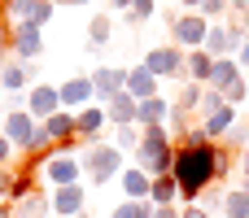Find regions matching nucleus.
Listing matches in <instances>:
<instances>
[{
	"label": "nucleus",
	"mask_w": 249,
	"mask_h": 218,
	"mask_svg": "<svg viewBox=\"0 0 249 218\" xmlns=\"http://www.w3.org/2000/svg\"><path fill=\"white\" fill-rule=\"evenodd\" d=\"M219 157H223V144H206V149H184L175 144V179H179V192H184V205H197L201 192L210 184H219Z\"/></svg>",
	"instance_id": "f257e3e1"
},
{
	"label": "nucleus",
	"mask_w": 249,
	"mask_h": 218,
	"mask_svg": "<svg viewBox=\"0 0 249 218\" xmlns=\"http://www.w3.org/2000/svg\"><path fill=\"white\" fill-rule=\"evenodd\" d=\"M131 166H140L149 179L171 175V170H175V140H171V131H166V127H144V135H140V149H136Z\"/></svg>",
	"instance_id": "f03ea898"
},
{
	"label": "nucleus",
	"mask_w": 249,
	"mask_h": 218,
	"mask_svg": "<svg viewBox=\"0 0 249 218\" xmlns=\"http://www.w3.org/2000/svg\"><path fill=\"white\" fill-rule=\"evenodd\" d=\"M79 162H83V179H88V184H96V188H105L109 179H123V170H127V153H118L109 140L92 144Z\"/></svg>",
	"instance_id": "7ed1b4c3"
},
{
	"label": "nucleus",
	"mask_w": 249,
	"mask_h": 218,
	"mask_svg": "<svg viewBox=\"0 0 249 218\" xmlns=\"http://www.w3.org/2000/svg\"><path fill=\"white\" fill-rule=\"evenodd\" d=\"M166 26H171V44H175V48H184V52H193V48H206L210 22H206L201 13H175Z\"/></svg>",
	"instance_id": "20e7f679"
},
{
	"label": "nucleus",
	"mask_w": 249,
	"mask_h": 218,
	"mask_svg": "<svg viewBox=\"0 0 249 218\" xmlns=\"http://www.w3.org/2000/svg\"><path fill=\"white\" fill-rule=\"evenodd\" d=\"M140 66H144L149 74H158L162 83H184V48H175V44H162V48H149Z\"/></svg>",
	"instance_id": "39448f33"
},
{
	"label": "nucleus",
	"mask_w": 249,
	"mask_h": 218,
	"mask_svg": "<svg viewBox=\"0 0 249 218\" xmlns=\"http://www.w3.org/2000/svg\"><path fill=\"white\" fill-rule=\"evenodd\" d=\"M44 179L53 188H70V184H83V162L74 157V149H57L48 162H44Z\"/></svg>",
	"instance_id": "423d86ee"
},
{
	"label": "nucleus",
	"mask_w": 249,
	"mask_h": 218,
	"mask_svg": "<svg viewBox=\"0 0 249 218\" xmlns=\"http://www.w3.org/2000/svg\"><path fill=\"white\" fill-rule=\"evenodd\" d=\"M9 57H18V61H39L44 57V31L35 26V22H13V39H9Z\"/></svg>",
	"instance_id": "0eeeda50"
},
{
	"label": "nucleus",
	"mask_w": 249,
	"mask_h": 218,
	"mask_svg": "<svg viewBox=\"0 0 249 218\" xmlns=\"http://www.w3.org/2000/svg\"><path fill=\"white\" fill-rule=\"evenodd\" d=\"M88 79H92V87H96V105H109L114 96L127 92V70H123V66H96Z\"/></svg>",
	"instance_id": "6e6552de"
},
{
	"label": "nucleus",
	"mask_w": 249,
	"mask_h": 218,
	"mask_svg": "<svg viewBox=\"0 0 249 218\" xmlns=\"http://www.w3.org/2000/svg\"><path fill=\"white\" fill-rule=\"evenodd\" d=\"M74 127H79V144H101L105 140V131H114L109 127V118H105V105H88V109H79L74 114Z\"/></svg>",
	"instance_id": "1a4fd4ad"
},
{
	"label": "nucleus",
	"mask_w": 249,
	"mask_h": 218,
	"mask_svg": "<svg viewBox=\"0 0 249 218\" xmlns=\"http://www.w3.org/2000/svg\"><path fill=\"white\" fill-rule=\"evenodd\" d=\"M57 96H61V109H70V114H79V109L96 105V87H92V79H88V74L66 79V83L57 87Z\"/></svg>",
	"instance_id": "9d476101"
},
{
	"label": "nucleus",
	"mask_w": 249,
	"mask_h": 218,
	"mask_svg": "<svg viewBox=\"0 0 249 218\" xmlns=\"http://www.w3.org/2000/svg\"><path fill=\"white\" fill-rule=\"evenodd\" d=\"M39 79H35V66L31 61H18V57H9L4 66H0V92L9 96V92H31Z\"/></svg>",
	"instance_id": "9b49d317"
},
{
	"label": "nucleus",
	"mask_w": 249,
	"mask_h": 218,
	"mask_svg": "<svg viewBox=\"0 0 249 218\" xmlns=\"http://www.w3.org/2000/svg\"><path fill=\"white\" fill-rule=\"evenodd\" d=\"M57 109H61V96H57L53 83H35V87L26 92V114H31L35 122H48Z\"/></svg>",
	"instance_id": "f8f14e48"
},
{
	"label": "nucleus",
	"mask_w": 249,
	"mask_h": 218,
	"mask_svg": "<svg viewBox=\"0 0 249 218\" xmlns=\"http://www.w3.org/2000/svg\"><path fill=\"white\" fill-rule=\"evenodd\" d=\"M0 131H4V135H9V144L22 153V149L31 144V135L39 131V122H35L26 109H13V114H4V118H0Z\"/></svg>",
	"instance_id": "ddd939ff"
},
{
	"label": "nucleus",
	"mask_w": 249,
	"mask_h": 218,
	"mask_svg": "<svg viewBox=\"0 0 249 218\" xmlns=\"http://www.w3.org/2000/svg\"><path fill=\"white\" fill-rule=\"evenodd\" d=\"M48 205H53V214H61V218H79V214H83V205H88V188H83V184L53 188Z\"/></svg>",
	"instance_id": "4468645a"
},
{
	"label": "nucleus",
	"mask_w": 249,
	"mask_h": 218,
	"mask_svg": "<svg viewBox=\"0 0 249 218\" xmlns=\"http://www.w3.org/2000/svg\"><path fill=\"white\" fill-rule=\"evenodd\" d=\"M206 52L219 61V57H236L241 52V39L232 35L228 22H210V35H206Z\"/></svg>",
	"instance_id": "2eb2a0df"
},
{
	"label": "nucleus",
	"mask_w": 249,
	"mask_h": 218,
	"mask_svg": "<svg viewBox=\"0 0 249 218\" xmlns=\"http://www.w3.org/2000/svg\"><path fill=\"white\" fill-rule=\"evenodd\" d=\"M127 96H136V101H153V96H162V79L149 74L144 66H127Z\"/></svg>",
	"instance_id": "dca6fc26"
},
{
	"label": "nucleus",
	"mask_w": 249,
	"mask_h": 218,
	"mask_svg": "<svg viewBox=\"0 0 249 218\" xmlns=\"http://www.w3.org/2000/svg\"><path fill=\"white\" fill-rule=\"evenodd\" d=\"M44 131L57 140V149H79V127H74V114H70V109H57V114L44 122Z\"/></svg>",
	"instance_id": "f3484780"
},
{
	"label": "nucleus",
	"mask_w": 249,
	"mask_h": 218,
	"mask_svg": "<svg viewBox=\"0 0 249 218\" xmlns=\"http://www.w3.org/2000/svg\"><path fill=\"white\" fill-rule=\"evenodd\" d=\"M241 79H245L241 61H236V57H219V61H214V70H210V83H206V87H214V92H228V87H236Z\"/></svg>",
	"instance_id": "a211bd4d"
},
{
	"label": "nucleus",
	"mask_w": 249,
	"mask_h": 218,
	"mask_svg": "<svg viewBox=\"0 0 249 218\" xmlns=\"http://www.w3.org/2000/svg\"><path fill=\"white\" fill-rule=\"evenodd\" d=\"M105 118H109V127H136V118H140V101L136 96H114L109 105H105Z\"/></svg>",
	"instance_id": "6ab92c4d"
},
{
	"label": "nucleus",
	"mask_w": 249,
	"mask_h": 218,
	"mask_svg": "<svg viewBox=\"0 0 249 218\" xmlns=\"http://www.w3.org/2000/svg\"><path fill=\"white\" fill-rule=\"evenodd\" d=\"M118 188H123V201H149L153 179H149L140 166H127V170H123V179H118Z\"/></svg>",
	"instance_id": "aec40b11"
},
{
	"label": "nucleus",
	"mask_w": 249,
	"mask_h": 218,
	"mask_svg": "<svg viewBox=\"0 0 249 218\" xmlns=\"http://www.w3.org/2000/svg\"><path fill=\"white\" fill-rule=\"evenodd\" d=\"M114 35V17L109 13H92L88 17V57H101V48L109 44Z\"/></svg>",
	"instance_id": "412c9836"
},
{
	"label": "nucleus",
	"mask_w": 249,
	"mask_h": 218,
	"mask_svg": "<svg viewBox=\"0 0 249 218\" xmlns=\"http://www.w3.org/2000/svg\"><path fill=\"white\" fill-rule=\"evenodd\" d=\"M236 122H241V109H236V105H223V109H219V114H210L201 127H206V135H210L214 144H223V140H228V131H232Z\"/></svg>",
	"instance_id": "4be33fe9"
},
{
	"label": "nucleus",
	"mask_w": 249,
	"mask_h": 218,
	"mask_svg": "<svg viewBox=\"0 0 249 218\" xmlns=\"http://www.w3.org/2000/svg\"><path fill=\"white\" fill-rule=\"evenodd\" d=\"M210 70H214V57H210L206 48L184 52V79H193V83H210Z\"/></svg>",
	"instance_id": "5701e85b"
},
{
	"label": "nucleus",
	"mask_w": 249,
	"mask_h": 218,
	"mask_svg": "<svg viewBox=\"0 0 249 218\" xmlns=\"http://www.w3.org/2000/svg\"><path fill=\"white\" fill-rule=\"evenodd\" d=\"M166 118H171V101H166V96H153V101H140L136 127H140V131H144V127H166Z\"/></svg>",
	"instance_id": "b1692460"
},
{
	"label": "nucleus",
	"mask_w": 249,
	"mask_h": 218,
	"mask_svg": "<svg viewBox=\"0 0 249 218\" xmlns=\"http://www.w3.org/2000/svg\"><path fill=\"white\" fill-rule=\"evenodd\" d=\"M201 96H206V83H193V79H184V83L175 87L171 105H175L179 114H193V109H201Z\"/></svg>",
	"instance_id": "393cba45"
},
{
	"label": "nucleus",
	"mask_w": 249,
	"mask_h": 218,
	"mask_svg": "<svg viewBox=\"0 0 249 218\" xmlns=\"http://www.w3.org/2000/svg\"><path fill=\"white\" fill-rule=\"evenodd\" d=\"M153 205H184V192H179V179L175 175H162L153 179V192H149Z\"/></svg>",
	"instance_id": "a878e982"
},
{
	"label": "nucleus",
	"mask_w": 249,
	"mask_h": 218,
	"mask_svg": "<svg viewBox=\"0 0 249 218\" xmlns=\"http://www.w3.org/2000/svg\"><path fill=\"white\" fill-rule=\"evenodd\" d=\"M140 135H144L140 127H114V131H109V144H114L118 153H131V157H136V149H140Z\"/></svg>",
	"instance_id": "bb28decb"
},
{
	"label": "nucleus",
	"mask_w": 249,
	"mask_h": 218,
	"mask_svg": "<svg viewBox=\"0 0 249 218\" xmlns=\"http://www.w3.org/2000/svg\"><path fill=\"white\" fill-rule=\"evenodd\" d=\"M48 214H53V205H48V197H44V192H35L31 201L13 205V218H48Z\"/></svg>",
	"instance_id": "cd10ccee"
},
{
	"label": "nucleus",
	"mask_w": 249,
	"mask_h": 218,
	"mask_svg": "<svg viewBox=\"0 0 249 218\" xmlns=\"http://www.w3.org/2000/svg\"><path fill=\"white\" fill-rule=\"evenodd\" d=\"M35 4H39V0H0V17H9V22H26V17L35 13Z\"/></svg>",
	"instance_id": "c85d7f7f"
},
{
	"label": "nucleus",
	"mask_w": 249,
	"mask_h": 218,
	"mask_svg": "<svg viewBox=\"0 0 249 218\" xmlns=\"http://www.w3.org/2000/svg\"><path fill=\"white\" fill-rule=\"evenodd\" d=\"M109 218H153V201H118Z\"/></svg>",
	"instance_id": "c756f323"
},
{
	"label": "nucleus",
	"mask_w": 249,
	"mask_h": 218,
	"mask_svg": "<svg viewBox=\"0 0 249 218\" xmlns=\"http://www.w3.org/2000/svg\"><path fill=\"white\" fill-rule=\"evenodd\" d=\"M153 13H158V0H131V9L123 13V22H127V26H140V22H149Z\"/></svg>",
	"instance_id": "7c9ffc66"
},
{
	"label": "nucleus",
	"mask_w": 249,
	"mask_h": 218,
	"mask_svg": "<svg viewBox=\"0 0 249 218\" xmlns=\"http://www.w3.org/2000/svg\"><path fill=\"white\" fill-rule=\"evenodd\" d=\"M223 218H249V197L241 192V188L228 192V201H223Z\"/></svg>",
	"instance_id": "2f4dec72"
},
{
	"label": "nucleus",
	"mask_w": 249,
	"mask_h": 218,
	"mask_svg": "<svg viewBox=\"0 0 249 218\" xmlns=\"http://www.w3.org/2000/svg\"><path fill=\"white\" fill-rule=\"evenodd\" d=\"M223 105H228V96H223V92H214V87H206V96H201V109H197V114H201V122H206L210 114H219Z\"/></svg>",
	"instance_id": "473e14b6"
},
{
	"label": "nucleus",
	"mask_w": 249,
	"mask_h": 218,
	"mask_svg": "<svg viewBox=\"0 0 249 218\" xmlns=\"http://www.w3.org/2000/svg\"><path fill=\"white\" fill-rule=\"evenodd\" d=\"M228 13H232V0H206L201 4V17L206 22H228Z\"/></svg>",
	"instance_id": "72a5a7b5"
},
{
	"label": "nucleus",
	"mask_w": 249,
	"mask_h": 218,
	"mask_svg": "<svg viewBox=\"0 0 249 218\" xmlns=\"http://www.w3.org/2000/svg\"><path fill=\"white\" fill-rule=\"evenodd\" d=\"M53 13H57V4H53V0H39V4H35V13H31V17H26V22H35V26H39V31H44V26H48V22H53Z\"/></svg>",
	"instance_id": "f704fd0d"
},
{
	"label": "nucleus",
	"mask_w": 249,
	"mask_h": 218,
	"mask_svg": "<svg viewBox=\"0 0 249 218\" xmlns=\"http://www.w3.org/2000/svg\"><path fill=\"white\" fill-rule=\"evenodd\" d=\"M13 184H18V166H4L0 170V201L13 205Z\"/></svg>",
	"instance_id": "c9c22d12"
},
{
	"label": "nucleus",
	"mask_w": 249,
	"mask_h": 218,
	"mask_svg": "<svg viewBox=\"0 0 249 218\" xmlns=\"http://www.w3.org/2000/svg\"><path fill=\"white\" fill-rule=\"evenodd\" d=\"M9 39H13V22H9V17H0V66L9 61Z\"/></svg>",
	"instance_id": "e433bc0d"
},
{
	"label": "nucleus",
	"mask_w": 249,
	"mask_h": 218,
	"mask_svg": "<svg viewBox=\"0 0 249 218\" xmlns=\"http://www.w3.org/2000/svg\"><path fill=\"white\" fill-rule=\"evenodd\" d=\"M223 96H228V105H236V109H241V105H245V101H249V83H245V79H241V83H236V87H228Z\"/></svg>",
	"instance_id": "4c0bfd02"
},
{
	"label": "nucleus",
	"mask_w": 249,
	"mask_h": 218,
	"mask_svg": "<svg viewBox=\"0 0 249 218\" xmlns=\"http://www.w3.org/2000/svg\"><path fill=\"white\" fill-rule=\"evenodd\" d=\"M4 166H13V144H9V135L0 131V170Z\"/></svg>",
	"instance_id": "58836bf2"
},
{
	"label": "nucleus",
	"mask_w": 249,
	"mask_h": 218,
	"mask_svg": "<svg viewBox=\"0 0 249 218\" xmlns=\"http://www.w3.org/2000/svg\"><path fill=\"white\" fill-rule=\"evenodd\" d=\"M179 218H210L206 205H179Z\"/></svg>",
	"instance_id": "ea45409f"
},
{
	"label": "nucleus",
	"mask_w": 249,
	"mask_h": 218,
	"mask_svg": "<svg viewBox=\"0 0 249 218\" xmlns=\"http://www.w3.org/2000/svg\"><path fill=\"white\" fill-rule=\"evenodd\" d=\"M153 218H179V205H153Z\"/></svg>",
	"instance_id": "a19ab883"
},
{
	"label": "nucleus",
	"mask_w": 249,
	"mask_h": 218,
	"mask_svg": "<svg viewBox=\"0 0 249 218\" xmlns=\"http://www.w3.org/2000/svg\"><path fill=\"white\" fill-rule=\"evenodd\" d=\"M206 0H179V13H201Z\"/></svg>",
	"instance_id": "79ce46f5"
},
{
	"label": "nucleus",
	"mask_w": 249,
	"mask_h": 218,
	"mask_svg": "<svg viewBox=\"0 0 249 218\" xmlns=\"http://www.w3.org/2000/svg\"><path fill=\"white\" fill-rule=\"evenodd\" d=\"M236 61H241V70H249V39L241 44V52H236Z\"/></svg>",
	"instance_id": "37998d69"
},
{
	"label": "nucleus",
	"mask_w": 249,
	"mask_h": 218,
	"mask_svg": "<svg viewBox=\"0 0 249 218\" xmlns=\"http://www.w3.org/2000/svg\"><path fill=\"white\" fill-rule=\"evenodd\" d=\"M236 166H241V179H249V149L241 153V157H236Z\"/></svg>",
	"instance_id": "c03bdc74"
},
{
	"label": "nucleus",
	"mask_w": 249,
	"mask_h": 218,
	"mask_svg": "<svg viewBox=\"0 0 249 218\" xmlns=\"http://www.w3.org/2000/svg\"><path fill=\"white\" fill-rule=\"evenodd\" d=\"M105 4H109V9H118V13H127V9H131V0H105Z\"/></svg>",
	"instance_id": "a18cd8bd"
},
{
	"label": "nucleus",
	"mask_w": 249,
	"mask_h": 218,
	"mask_svg": "<svg viewBox=\"0 0 249 218\" xmlns=\"http://www.w3.org/2000/svg\"><path fill=\"white\" fill-rule=\"evenodd\" d=\"M53 4H66V9H79V4H92V0H53Z\"/></svg>",
	"instance_id": "49530a36"
},
{
	"label": "nucleus",
	"mask_w": 249,
	"mask_h": 218,
	"mask_svg": "<svg viewBox=\"0 0 249 218\" xmlns=\"http://www.w3.org/2000/svg\"><path fill=\"white\" fill-rule=\"evenodd\" d=\"M0 218H13V205L9 201H0Z\"/></svg>",
	"instance_id": "de8ad7c7"
},
{
	"label": "nucleus",
	"mask_w": 249,
	"mask_h": 218,
	"mask_svg": "<svg viewBox=\"0 0 249 218\" xmlns=\"http://www.w3.org/2000/svg\"><path fill=\"white\" fill-rule=\"evenodd\" d=\"M241 192H245V197H249V179H241Z\"/></svg>",
	"instance_id": "09e8293b"
},
{
	"label": "nucleus",
	"mask_w": 249,
	"mask_h": 218,
	"mask_svg": "<svg viewBox=\"0 0 249 218\" xmlns=\"http://www.w3.org/2000/svg\"><path fill=\"white\" fill-rule=\"evenodd\" d=\"M0 105H4V92H0ZM0 114H4V109H0Z\"/></svg>",
	"instance_id": "8fccbe9b"
},
{
	"label": "nucleus",
	"mask_w": 249,
	"mask_h": 218,
	"mask_svg": "<svg viewBox=\"0 0 249 218\" xmlns=\"http://www.w3.org/2000/svg\"><path fill=\"white\" fill-rule=\"evenodd\" d=\"M245 83H249V70H245Z\"/></svg>",
	"instance_id": "3c124183"
},
{
	"label": "nucleus",
	"mask_w": 249,
	"mask_h": 218,
	"mask_svg": "<svg viewBox=\"0 0 249 218\" xmlns=\"http://www.w3.org/2000/svg\"><path fill=\"white\" fill-rule=\"evenodd\" d=\"M0 118H4V114H0Z\"/></svg>",
	"instance_id": "603ef678"
}]
</instances>
